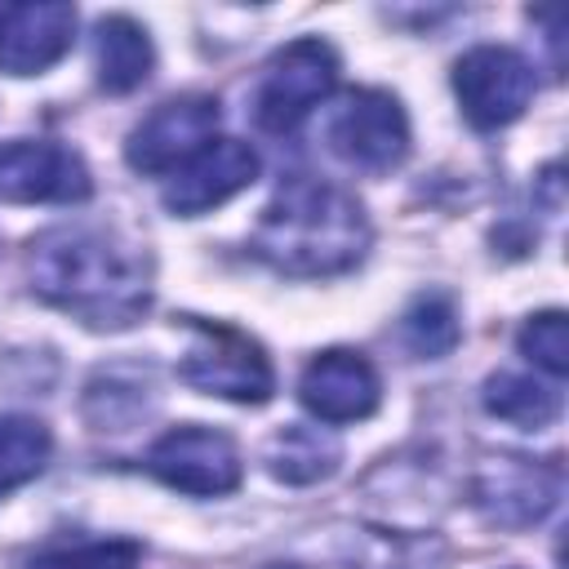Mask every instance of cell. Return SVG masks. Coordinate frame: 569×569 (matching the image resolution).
Segmentation results:
<instances>
[{
  "label": "cell",
  "instance_id": "cell-11",
  "mask_svg": "<svg viewBox=\"0 0 569 569\" xmlns=\"http://www.w3.org/2000/svg\"><path fill=\"white\" fill-rule=\"evenodd\" d=\"M89 191V164L62 142L18 138L0 147V200L9 204H71Z\"/></svg>",
  "mask_w": 569,
  "mask_h": 569
},
{
  "label": "cell",
  "instance_id": "cell-20",
  "mask_svg": "<svg viewBox=\"0 0 569 569\" xmlns=\"http://www.w3.org/2000/svg\"><path fill=\"white\" fill-rule=\"evenodd\" d=\"M516 347L525 351V360H533L538 369H547L551 378L569 373V329H565V311H538L520 325Z\"/></svg>",
  "mask_w": 569,
  "mask_h": 569
},
{
  "label": "cell",
  "instance_id": "cell-4",
  "mask_svg": "<svg viewBox=\"0 0 569 569\" xmlns=\"http://www.w3.org/2000/svg\"><path fill=\"white\" fill-rule=\"evenodd\" d=\"M187 329H191V347L178 360V378L187 387L236 400V405L271 400L276 373L249 333H240L231 325H213V320H187Z\"/></svg>",
  "mask_w": 569,
  "mask_h": 569
},
{
  "label": "cell",
  "instance_id": "cell-10",
  "mask_svg": "<svg viewBox=\"0 0 569 569\" xmlns=\"http://www.w3.org/2000/svg\"><path fill=\"white\" fill-rule=\"evenodd\" d=\"M218 98L209 93H187L160 102L124 142V160L138 173H178L191 156H200L213 133H218Z\"/></svg>",
  "mask_w": 569,
  "mask_h": 569
},
{
  "label": "cell",
  "instance_id": "cell-17",
  "mask_svg": "<svg viewBox=\"0 0 569 569\" xmlns=\"http://www.w3.org/2000/svg\"><path fill=\"white\" fill-rule=\"evenodd\" d=\"M485 409L511 427H525V431H538L547 422L560 418V391L538 382V378H525V373H493L485 378Z\"/></svg>",
  "mask_w": 569,
  "mask_h": 569
},
{
  "label": "cell",
  "instance_id": "cell-19",
  "mask_svg": "<svg viewBox=\"0 0 569 569\" xmlns=\"http://www.w3.org/2000/svg\"><path fill=\"white\" fill-rule=\"evenodd\" d=\"M400 338L413 356L422 360H440L458 347L462 325H458V307L449 293H418L409 302V311L400 316Z\"/></svg>",
  "mask_w": 569,
  "mask_h": 569
},
{
  "label": "cell",
  "instance_id": "cell-7",
  "mask_svg": "<svg viewBox=\"0 0 569 569\" xmlns=\"http://www.w3.org/2000/svg\"><path fill=\"white\" fill-rule=\"evenodd\" d=\"M329 151L360 173H391L409 156V116L387 89H356L325 124Z\"/></svg>",
  "mask_w": 569,
  "mask_h": 569
},
{
  "label": "cell",
  "instance_id": "cell-14",
  "mask_svg": "<svg viewBox=\"0 0 569 569\" xmlns=\"http://www.w3.org/2000/svg\"><path fill=\"white\" fill-rule=\"evenodd\" d=\"M76 36L71 4H0V71L40 76L49 71Z\"/></svg>",
  "mask_w": 569,
  "mask_h": 569
},
{
  "label": "cell",
  "instance_id": "cell-9",
  "mask_svg": "<svg viewBox=\"0 0 569 569\" xmlns=\"http://www.w3.org/2000/svg\"><path fill=\"white\" fill-rule=\"evenodd\" d=\"M147 471L178 493L218 498V493H231L240 485L244 462H240V449L231 445V436L200 427V422H187V427L164 431L147 449Z\"/></svg>",
  "mask_w": 569,
  "mask_h": 569
},
{
  "label": "cell",
  "instance_id": "cell-18",
  "mask_svg": "<svg viewBox=\"0 0 569 569\" xmlns=\"http://www.w3.org/2000/svg\"><path fill=\"white\" fill-rule=\"evenodd\" d=\"M53 453V436L40 418L0 413V489H18L44 471Z\"/></svg>",
  "mask_w": 569,
  "mask_h": 569
},
{
  "label": "cell",
  "instance_id": "cell-2",
  "mask_svg": "<svg viewBox=\"0 0 569 569\" xmlns=\"http://www.w3.org/2000/svg\"><path fill=\"white\" fill-rule=\"evenodd\" d=\"M369 218L360 200L320 178H289L262 209L249 249L280 276H342L369 253Z\"/></svg>",
  "mask_w": 569,
  "mask_h": 569
},
{
  "label": "cell",
  "instance_id": "cell-5",
  "mask_svg": "<svg viewBox=\"0 0 569 569\" xmlns=\"http://www.w3.org/2000/svg\"><path fill=\"white\" fill-rule=\"evenodd\" d=\"M333 84H338L333 44L320 36H302L267 62L253 93V116L267 133H293L316 111V102L329 98Z\"/></svg>",
  "mask_w": 569,
  "mask_h": 569
},
{
  "label": "cell",
  "instance_id": "cell-21",
  "mask_svg": "<svg viewBox=\"0 0 569 569\" xmlns=\"http://www.w3.org/2000/svg\"><path fill=\"white\" fill-rule=\"evenodd\" d=\"M142 547L129 538H107V542H80V547H58L31 560V569H138Z\"/></svg>",
  "mask_w": 569,
  "mask_h": 569
},
{
  "label": "cell",
  "instance_id": "cell-8",
  "mask_svg": "<svg viewBox=\"0 0 569 569\" xmlns=\"http://www.w3.org/2000/svg\"><path fill=\"white\" fill-rule=\"evenodd\" d=\"M453 93L476 129H502L533 98V67L507 44H476L453 62Z\"/></svg>",
  "mask_w": 569,
  "mask_h": 569
},
{
  "label": "cell",
  "instance_id": "cell-15",
  "mask_svg": "<svg viewBox=\"0 0 569 569\" xmlns=\"http://www.w3.org/2000/svg\"><path fill=\"white\" fill-rule=\"evenodd\" d=\"M151 67H156V49L147 27H138L124 13H111L93 27V71L107 93H133L138 84H147Z\"/></svg>",
  "mask_w": 569,
  "mask_h": 569
},
{
  "label": "cell",
  "instance_id": "cell-1",
  "mask_svg": "<svg viewBox=\"0 0 569 569\" xmlns=\"http://www.w3.org/2000/svg\"><path fill=\"white\" fill-rule=\"evenodd\" d=\"M27 280L89 329H129L151 307V258L107 227H49L27 244Z\"/></svg>",
  "mask_w": 569,
  "mask_h": 569
},
{
  "label": "cell",
  "instance_id": "cell-13",
  "mask_svg": "<svg viewBox=\"0 0 569 569\" xmlns=\"http://www.w3.org/2000/svg\"><path fill=\"white\" fill-rule=\"evenodd\" d=\"M258 178V151L240 138H218L200 156H191L164 187V209L178 218H196L231 200Z\"/></svg>",
  "mask_w": 569,
  "mask_h": 569
},
{
  "label": "cell",
  "instance_id": "cell-16",
  "mask_svg": "<svg viewBox=\"0 0 569 569\" xmlns=\"http://www.w3.org/2000/svg\"><path fill=\"white\" fill-rule=\"evenodd\" d=\"M338 458H342L338 440L320 427L289 422L267 440V471L284 485H316L338 471Z\"/></svg>",
  "mask_w": 569,
  "mask_h": 569
},
{
  "label": "cell",
  "instance_id": "cell-3",
  "mask_svg": "<svg viewBox=\"0 0 569 569\" xmlns=\"http://www.w3.org/2000/svg\"><path fill=\"white\" fill-rule=\"evenodd\" d=\"M445 565H449V551L436 533L329 525L262 569H445Z\"/></svg>",
  "mask_w": 569,
  "mask_h": 569
},
{
  "label": "cell",
  "instance_id": "cell-12",
  "mask_svg": "<svg viewBox=\"0 0 569 569\" xmlns=\"http://www.w3.org/2000/svg\"><path fill=\"white\" fill-rule=\"evenodd\" d=\"M298 400L320 422H360L378 409L382 378L360 351L329 347V351L307 360V369L298 378Z\"/></svg>",
  "mask_w": 569,
  "mask_h": 569
},
{
  "label": "cell",
  "instance_id": "cell-6",
  "mask_svg": "<svg viewBox=\"0 0 569 569\" xmlns=\"http://www.w3.org/2000/svg\"><path fill=\"white\" fill-rule=\"evenodd\" d=\"M565 467L556 458L493 453L471 471V507L498 529H529L560 507Z\"/></svg>",
  "mask_w": 569,
  "mask_h": 569
}]
</instances>
